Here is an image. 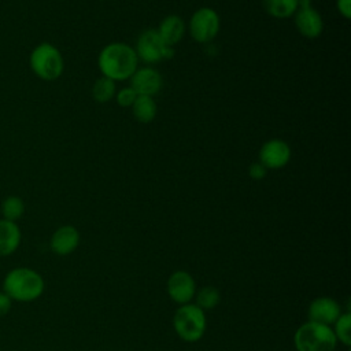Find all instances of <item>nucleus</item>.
Segmentation results:
<instances>
[{
    "mask_svg": "<svg viewBox=\"0 0 351 351\" xmlns=\"http://www.w3.org/2000/svg\"><path fill=\"white\" fill-rule=\"evenodd\" d=\"M97 66L101 75L115 81L129 80L137 70L138 58L126 43H110L99 53Z\"/></svg>",
    "mask_w": 351,
    "mask_h": 351,
    "instance_id": "f257e3e1",
    "label": "nucleus"
},
{
    "mask_svg": "<svg viewBox=\"0 0 351 351\" xmlns=\"http://www.w3.org/2000/svg\"><path fill=\"white\" fill-rule=\"evenodd\" d=\"M45 288L43 276L30 267H14L3 280V292H5L11 300L29 303L37 300Z\"/></svg>",
    "mask_w": 351,
    "mask_h": 351,
    "instance_id": "f03ea898",
    "label": "nucleus"
},
{
    "mask_svg": "<svg viewBox=\"0 0 351 351\" xmlns=\"http://www.w3.org/2000/svg\"><path fill=\"white\" fill-rule=\"evenodd\" d=\"M293 344L296 351H335L337 340L330 326L307 321L296 329Z\"/></svg>",
    "mask_w": 351,
    "mask_h": 351,
    "instance_id": "7ed1b4c3",
    "label": "nucleus"
},
{
    "mask_svg": "<svg viewBox=\"0 0 351 351\" xmlns=\"http://www.w3.org/2000/svg\"><path fill=\"white\" fill-rule=\"evenodd\" d=\"M29 66L40 80L55 81L63 73L64 60L60 51L53 44L40 43L30 52Z\"/></svg>",
    "mask_w": 351,
    "mask_h": 351,
    "instance_id": "20e7f679",
    "label": "nucleus"
},
{
    "mask_svg": "<svg viewBox=\"0 0 351 351\" xmlns=\"http://www.w3.org/2000/svg\"><path fill=\"white\" fill-rule=\"evenodd\" d=\"M206 314L196 304H181L173 317V328L178 337L186 343L200 340L206 332Z\"/></svg>",
    "mask_w": 351,
    "mask_h": 351,
    "instance_id": "39448f33",
    "label": "nucleus"
},
{
    "mask_svg": "<svg viewBox=\"0 0 351 351\" xmlns=\"http://www.w3.org/2000/svg\"><path fill=\"white\" fill-rule=\"evenodd\" d=\"M188 27L191 37L196 43H210L219 33V15L210 7H200L192 14Z\"/></svg>",
    "mask_w": 351,
    "mask_h": 351,
    "instance_id": "423d86ee",
    "label": "nucleus"
},
{
    "mask_svg": "<svg viewBox=\"0 0 351 351\" xmlns=\"http://www.w3.org/2000/svg\"><path fill=\"white\" fill-rule=\"evenodd\" d=\"M134 51L138 60L141 59L145 63H158L174 55L173 47L166 45L154 29H148L138 36Z\"/></svg>",
    "mask_w": 351,
    "mask_h": 351,
    "instance_id": "0eeeda50",
    "label": "nucleus"
},
{
    "mask_svg": "<svg viewBox=\"0 0 351 351\" xmlns=\"http://www.w3.org/2000/svg\"><path fill=\"white\" fill-rule=\"evenodd\" d=\"M167 293L178 304L189 303L196 293L195 278L185 270H176L167 278Z\"/></svg>",
    "mask_w": 351,
    "mask_h": 351,
    "instance_id": "6e6552de",
    "label": "nucleus"
},
{
    "mask_svg": "<svg viewBox=\"0 0 351 351\" xmlns=\"http://www.w3.org/2000/svg\"><path fill=\"white\" fill-rule=\"evenodd\" d=\"M259 163L266 169L277 170L284 167L291 159V148L281 138L267 140L259 149Z\"/></svg>",
    "mask_w": 351,
    "mask_h": 351,
    "instance_id": "1a4fd4ad",
    "label": "nucleus"
},
{
    "mask_svg": "<svg viewBox=\"0 0 351 351\" xmlns=\"http://www.w3.org/2000/svg\"><path fill=\"white\" fill-rule=\"evenodd\" d=\"M129 80L137 96L154 97L162 88V75L154 67H137Z\"/></svg>",
    "mask_w": 351,
    "mask_h": 351,
    "instance_id": "9d476101",
    "label": "nucleus"
},
{
    "mask_svg": "<svg viewBox=\"0 0 351 351\" xmlns=\"http://www.w3.org/2000/svg\"><path fill=\"white\" fill-rule=\"evenodd\" d=\"M307 314H308V321L330 326L340 317L341 308L335 299L329 296H321L314 299L310 303Z\"/></svg>",
    "mask_w": 351,
    "mask_h": 351,
    "instance_id": "9b49d317",
    "label": "nucleus"
},
{
    "mask_svg": "<svg viewBox=\"0 0 351 351\" xmlns=\"http://www.w3.org/2000/svg\"><path fill=\"white\" fill-rule=\"evenodd\" d=\"M80 244V232L73 225L59 226L51 236L49 247L53 254L66 256L74 252Z\"/></svg>",
    "mask_w": 351,
    "mask_h": 351,
    "instance_id": "f8f14e48",
    "label": "nucleus"
},
{
    "mask_svg": "<svg viewBox=\"0 0 351 351\" xmlns=\"http://www.w3.org/2000/svg\"><path fill=\"white\" fill-rule=\"evenodd\" d=\"M295 26L303 37L317 38L324 30V21L321 14L315 8L308 7L296 11Z\"/></svg>",
    "mask_w": 351,
    "mask_h": 351,
    "instance_id": "ddd939ff",
    "label": "nucleus"
},
{
    "mask_svg": "<svg viewBox=\"0 0 351 351\" xmlns=\"http://www.w3.org/2000/svg\"><path fill=\"white\" fill-rule=\"evenodd\" d=\"M22 232L16 222L0 219V256L12 255L21 245Z\"/></svg>",
    "mask_w": 351,
    "mask_h": 351,
    "instance_id": "4468645a",
    "label": "nucleus"
},
{
    "mask_svg": "<svg viewBox=\"0 0 351 351\" xmlns=\"http://www.w3.org/2000/svg\"><path fill=\"white\" fill-rule=\"evenodd\" d=\"M158 34L169 47L180 43L185 34V23L178 15H167L158 27Z\"/></svg>",
    "mask_w": 351,
    "mask_h": 351,
    "instance_id": "2eb2a0df",
    "label": "nucleus"
},
{
    "mask_svg": "<svg viewBox=\"0 0 351 351\" xmlns=\"http://www.w3.org/2000/svg\"><path fill=\"white\" fill-rule=\"evenodd\" d=\"M265 11L277 19L291 18L298 11V0H262Z\"/></svg>",
    "mask_w": 351,
    "mask_h": 351,
    "instance_id": "dca6fc26",
    "label": "nucleus"
},
{
    "mask_svg": "<svg viewBox=\"0 0 351 351\" xmlns=\"http://www.w3.org/2000/svg\"><path fill=\"white\" fill-rule=\"evenodd\" d=\"M132 111L138 122L148 123L156 117V103L151 96H137L132 104Z\"/></svg>",
    "mask_w": 351,
    "mask_h": 351,
    "instance_id": "f3484780",
    "label": "nucleus"
},
{
    "mask_svg": "<svg viewBox=\"0 0 351 351\" xmlns=\"http://www.w3.org/2000/svg\"><path fill=\"white\" fill-rule=\"evenodd\" d=\"M0 211L3 219L16 222L25 214V202L22 197L16 195H10L5 199H3L0 204Z\"/></svg>",
    "mask_w": 351,
    "mask_h": 351,
    "instance_id": "a211bd4d",
    "label": "nucleus"
},
{
    "mask_svg": "<svg viewBox=\"0 0 351 351\" xmlns=\"http://www.w3.org/2000/svg\"><path fill=\"white\" fill-rule=\"evenodd\" d=\"M195 299H196L195 304L197 307H200L203 311L213 310L221 302V293L215 287L206 285V287H202L200 289L196 291Z\"/></svg>",
    "mask_w": 351,
    "mask_h": 351,
    "instance_id": "6ab92c4d",
    "label": "nucleus"
},
{
    "mask_svg": "<svg viewBox=\"0 0 351 351\" xmlns=\"http://www.w3.org/2000/svg\"><path fill=\"white\" fill-rule=\"evenodd\" d=\"M115 82L104 75L97 78L92 86V96L97 103H107L115 96Z\"/></svg>",
    "mask_w": 351,
    "mask_h": 351,
    "instance_id": "aec40b11",
    "label": "nucleus"
},
{
    "mask_svg": "<svg viewBox=\"0 0 351 351\" xmlns=\"http://www.w3.org/2000/svg\"><path fill=\"white\" fill-rule=\"evenodd\" d=\"M333 333L336 340L344 346H351V314L341 313L340 317L333 324Z\"/></svg>",
    "mask_w": 351,
    "mask_h": 351,
    "instance_id": "412c9836",
    "label": "nucleus"
},
{
    "mask_svg": "<svg viewBox=\"0 0 351 351\" xmlns=\"http://www.w3.org/2000/svg\"><path fill=\"white\" fill-rule=\"evenodd\" d=\"M114 97H115L118 106H121V107H132V104L134 103L137 95H136V92L130 86H125V88L119 89L118 92H115Z\"/></svg>",
    "mask_w": 351,
    "mask_h": 351,
    "instance_id": "4be33fe9",
    "label": "nucleus"
},
{
    "mask_svg": "<svg viewBox=\"0 0 351 351\" xmlns=\"http://www.w3.org/2000/svg\"><path fill=\"white\" fill-rule=\"evenodd\" d=\"M266 173H267V169L256 162V163H252L250 167H248V176L252 178V180H262L263 177H266Z\"/></svg>",
    "mask_w": 351,
    "mask_h": 351,
    "instance_id": "5701e85b",
    "label": "nucleus"
},
{
    "mask_svg": "<svg viewBox=\"0 0 351 351\" xmlns=\"http://www.w3.org/2000/svg\"><path fill=\"white\" fill-rule=\"evenodd\" d=\"M336 8L341 16L350 19L351 16V0H336Z\"/></svg>",
    "mask_w": 351,
    "mask_h": 351,
    "instance_id": "b1692460",
    "label": "nucleus"
},
{
    "mask_svg": "<svg viewBox=\"0 0 351 351\" xmlns=\"http://www.w3.org/2000/svg\"><path fill=\"white\" fill-rule=\"evenodd\" d=\"M11 306H12L11 298L5 292L0 291V317L8 314V311L11 310Z\"/></svg>",
    "mask_w": 351,
    "mask_h": 351,
    "instance_id": "393cba45",
    "label": "nucleus"
},
{
    "mask_svg": "<svg viewBox=\"0 0 351 351\" xmlns=\"http://www.w3.org/2000/svg\"><path fill=\"white\" fill-rule=\"evenodd\" d=\"M311 7V0H298V10Z\"/></svg>",
    "mask_w": 351,
    "mask_h": 351,
    "instance_id": "a878e982",
    "label": "nucleus"
}]
</instances>
